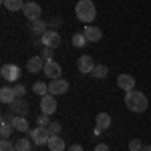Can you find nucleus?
I'll return each mask as SVG.
<instances>
[{"instance_id": "nucleus-1", "label": "nucleus", "mask_w": 151, "mask_h": 151, "mask_svg": "<svg viewBox=\"0 0 151 151\" xmlns=\"http://www.w3.org/2000/svg\"><path fill=\"white\" fill-rule=\"evenodd\" d=\"M125 105H127L129 111H133V113H143V111H147V97L137 91V89H133V91H127L125 93Z\"/></svg>"}, {"instance_id": "nucleus-2", "label": "nucleus", "mask_w": 151, "mask_h": 151, "mask_svg": "<svg viewBox=\"0 0 151 151\" xmlns=\"http://www.w3.org/2000/svg\"><path fill=\"white\" fill-rule=\"evenodd\" d=\"M75 14H77V18L85 24L93 22L95 16H97V8H95L93 0H79L77 6H75Z\"/></svg>"}, {"instance_id": "nucleus-3", "label": "nucleus", "mask_w": 151, "mask_h": 151, "mask_svg": "<svg viewBox=\"0 0 151 151\" xmlns=\"http://www.w3.org/2000/svg\"><path fill=\"white\" fill-rule=\"evenodd\" d=\"M48 139H50V133H48V127H45V125H38L30 131V141L35 145H45V143H48Z\"/></svg>"}, {"instance_id": "nucleus-4", "label": "nucleus", "mask_w": 151, "mask_h": 151, "mask_svg": "<svg viewBox=\"0 0 151 151\" xmlns=\"http://www.w3.org/2000/svg\"><path fill=\"white\" fill-rule=\"evenodd\" d=\"M0 77L4 79V81L8 83H16L20 79V69H18V65H2V69H0Z\"/></svg>"}, {"instance_id": "nucleus-5", "label": "nucleus", "mask_w": 151, "mask_h": 151, "mask_svg": "<svg viewBox=\"0 0 151 151\" xmlns=\"http://www.w3.org/2000/svg\"><path fill=\"white\" fill-rule=\"evenodd\" d=\"M42 70H45V77H48L50 81H55V79H60V77H63V69H60V65H58L57 60H47Z\"/></svg>"}, {"instance_id": "nucleus-6", "label": "nucleus", "mask_w": 151, "mask_h": 151, "mask_svg": "<svg viewBox=\"0 0 151 151\" xmlns=\"http://www.w3.org/2000/svg\"><path fill=\"white\" fill-rule=\"evenodd\" d=\"M40 12H42V8H40V4L38 2H26L22 8V14L32 22V20H38L40 18Z\"/></svg>"}, {"instance_id": "nucleus-7", "label": "nucleus", "mask_w": 151, "mask_h": 151, "mask_svg": "<svg viewBox=\"0 0 151 151\" xmlns=\"http://www.w3.org/2000/svg\"><path fill=\"white\" fill-rule=\"evenodd\" d=\"M40 111L45 113V115H52L55 111H57V99H55V95H45V97H40Z\"/></svg>"}, {"instance_id": "nucleus-8", "label": "nucleus", "mask_w": 151, "mask_h": 151, "mask_svg": "<svg viewBox=\"0 0 151 151\" xmlns=\"http://www.w3.org/2000/svg\"><path fill=\"white\" fill-rule=\"evenodd\" d=\"M40 40H42V47H48V48L60 47V35L57 30H47L45 35L40 36Z\"/></svg>"}, {"instance_id": "nucleus-9", "label": "nucleus", "mask_w": 151, "mask_h": 151, "mask_svg": "<svg viewBox=\"0 0 151 151\" xmlns=\"http://www.w3.org/2000/svg\"><path fill=\"white\" fill-rule=\"evenodd\" d=\"M69 91V83L65 81V79H55V81H50L48 83V93L50 95H65Z\"/></svg>"}, {"instance_id": "nucleus-10", "label": "nucleus", "mask_w": 151, "mask_h": 151, "mask_svg": "<svg viewBox=\"0 0 151 151\" xmlns=\"http://www.w3.org/2000/svg\"><path fill=\"white\" fill-rule=\"evenodd\" d=\"M83 35L87 36L89 42H99V40L103 38V30L97 28V26H93V24H87V26L83 28Z\"/></svg>"}, {"instance_id": "nucleus-11", "label": "nucleus", "mask_w": 151, "mask_h": 151, "mask_svg": "<svg viewBox=\"0 0 151 151\" xmlns=\"http://www.w3.org/2000/svg\"><path fill=\"white\" fill-rule=\"evenodd\" d=\"M77 67H79V70H81L83 75H89V73H93V69L97 65L93 63V57L83 55V57H79V60H77Z\"/></svg>"}, {"instance_id": "nucleus-12", "label": "nucleus", "mask_w": 151, "mask_h": 151, "mask_svg": "<svg viewBox=\"0 0 151 151\" xmlns=\"http://www.w3.org/2000/svg\"><path fill=\"white\" fill-rule=\"evenodd\" d=\"M117 87H119V89H123L125 93H127V91H133V89H135V77L125 75V73H123V75H119V77H117Z\"/></svg>"}, {"instance_id": "nucleus-13", "label": "nucleus", "mask_w": 151, "mask_h": 151, "mask_svg": "<svg viewBox=\"0 0 151 151\" xmlns=\"http://www.w3.org/2000/svg\"><path fill=\"white\" fill-rule=\"evenodd\" d=\"M10 109H12L14 115H20V117H26L28 111H30V107H28V103H26L24 99H16V101L10 105Z\"/></svg>"}, {"instance_id": "nucleus-14", "label": "nucleus", "mask_w": 151, "mask_h": 151, "mask_svg": "<svg viewBox=\"0 0 151 151\" xmlns=\"http://www.w3.org/2000/svg\"><path fill=\"white\" fill-rule=\"evenodd\" d=\"M47 147L50 151H67L69 147H67V143L60 139V135H50V139H48Z\"/></svg>"}, {"instance_id": "nucleus-15", "label": "nucleus", "mask_w": 151, "mask_h": 151, "mask_svg": "<svg viewBox=\"0 0 151 151\" xmlns=\"http://www.w3.org/2000/svg\"><path fill=\"white\" fill-rule=\"evenodd\" d=\"M26 69H28V73H40V70L45 69V58H42V57H32V58H28Z\"/></svg>"}, {"instance_id": "nucleus-16", "label": "nucleus", "mask_w": 151, "mask_h": 151, "mask_svg": "<svg viewBox=\"0 0 151 151\" xmlns=\"http://www.w3.org/2000/svg\"><path fill=\"white\" fill-rule=\"evenodd\" d=\"M0 101L4 105H12L16 101V95L12 91V87H2V89H0Z\"/></svg>"}, {"instance_id": "nucleus-17", "label": "nucleus", "mask_w": 151, "mask_h": 151, "mask_svg": "<svg viewBox=\"0 0 151 151\" xmlns=\"http://www.w3.org/2000/svg\"><path fill=\"white\" fill-rule=\"evenodd\" d=\"M95 125H97L95 129H99V131H107V129L111 127V117H109V113H99Z\"/></svg>"}, {"instance_id": "nucleus-18", "label": "nucleus", "mask_w": 151, "mask_h": 151, "mask_svg": "<svg viewBox=\"0 0 151 151\" xmlns=\"http://www.w3.org/2000/svg\"><path fill=\"white\" fill-rule=\"evenodd\" d=\"M45 28H48V26H47V22H45L42 18H38V20H32V22H30V32L36 35V36H42V35H45V32H47Z\"/></svg>"}, {"instance_id": "nucleus-19", "label": "nucleus", "mask_w": 151, "mask_h": 151, "mask_svg": "<svg viewBox=\"0 0 151 151\" xmlns=\"http://www.w3.org/2000/svg\"><path fill=\"white\" fill-rule=\"evenodd\" d=\"M12 127L16 129V131H20V133L28 131V121H26V117L14 115V117H12Z\"/></svg>"}, {"instance_id": "nucleus-20", "label": "nucleus", "mask_w": 151, "mask_h": 151, "mask_svg": "<svg viewBox=\"0 0 151 151\" xmlns=\"http://www.w3.org/2000/svg\"><path fill=\"white\" fill-rule=\"evenodd\" d=\"M2 4H4V8L6 10H10V12H18V10H22L24 8V0H2Z\"/></svg>"}, {"instance_id": "nucleus-21", "label": "nucleus", "mask_w": 151, "mask_h": 151, "mask_svg": "<svg viewBox=\"0 0 151 151\" xmlns=\"http://www.w3.org/2000/svg\"><path fill=\"white\" fill-rule=\"evenodd\" d=\"M32 93H36L38 97H45V95H48V85H45L42 81H36L32 85Z\"/></svg>"}, {"instance_id": "nucleus-22", "label": "nucleus", "mask_w": 151, "mask_h": 151, "mask_svg": "<svg viewBox=\"0 0 151 151\" xmlns=\"http://www.w3.org/2000/svg\"><path fill=\"white\" fill-rule=\"evenodd\" d=\"M107 73H109V69H107L105 65H97L91 75H93L95 79H105V77H107Z\"/></svg>"}, {"instance_id": "nucleus-23", "label": "nucleus", "mask_w": 151, "mask_h": 151, "mask_svg": "<svg viewBox=\"0 0 151 151\" xmlns=\"http://www.w3.org/2000/svg\"><path fill=\"white\" fill-rule=\"evenodd\" d=\"M14 145H16V151H32V141L28 139H18Z\"/></svg>"}, {"instance_id": "nucleus-24", "label": "nucleus", "mask_w": 151, "mask_h": 151, "mask_svg": "<svg viewBox=\"0 0 151 151\" xmlns=\"http://www.w3.org/2000/svg\"><path fill=\"white\" fill-rule=\"evenodd\" d=\"M12 123H8V121H2V125H0V135H2V139H8L12 133Z\"/></svg>"}, {"instance_id": "nucleus-25", "label": "nucleus", "mask_w": 151, "mask_h": 151, "mask_svg": "<svg viewBox=\"0 0 151 151\" xmlns=\"http://www.w3.org/2000/svg\"><path fill=\"white\" fill-rule=\"evenodd\" d=\"M87 42H89V40H87V36L83 35V32H77V35L73 36V45H75L77 48H83Z\"/></svg>"}, {"instance_id": "nucleus-26", "label": "nucleus", "mask_w": 151, "mask_h": 151, "mask_svg": "<svg viewBox=\"0 0 151 151\" xmlns=\"http://www.w3.org/2000/svg\"><path fill=\"white\" fill-rule=\"evenodd\" d=\"M12 91H14V95H16V99H24V95H26V87L18 83V85L12 87Z\"/></svg>"}, {"instance_id": "nucleus-27", "label": "nucleus", "mask_w": 151, "mask_h": 151, "mask_svg": "<svg viewBox=\"0 0 151 151\" xmlns=\"http://www.w3.org/2000/svg\"><path fill=\"white\" fill-rule=\"evenodd\" d=\"M48 133L50 135H60V129H63V125L60 123H57V121H52V123H48Z\"/></svg>"}, {"instance_id": "nucleus-28", "label": "nucleus", "mask_w": 151, "mask_h": 151, "mask_svg": "<svg viewBox=\"0 0 151 151\" xmlns=\"http://www.w3.org/2000/svg\"><path fill=\"white\" fill-rule=\"evenodd\" d=\"M40 57L45 58V60H52V57H55V48L42 47V52H40Z\"/></svg>"}, {"instance_id": "nucleus-29", "label": "nucleus", "mask_w": 151, "mask_h": 151, "mask_svg": "<svg viewBox=\"0 0 151 151\" xmlns=\"http://www.w3.org/2000/svg\"><path fill=\"white\" fill-rule=\"evenodd\" d=\"M0 151H16V145H12L8 139H2V143H0Z\"/></svg>"}, {"instance_id": "nucleus-30", "label": "nucleus", "mask_w": 151, "mask_h": 151, "mask_svg": "<svg viewBox=\"0 0 151 151\" xmlns=\"http://www.w3.org/2000/svg\"><path fill=\"white\" fill-rule=\"evenodd\" d=\"M143 149V145H141L139 139H131L129 141V151H141Z\"/></svg>"}, {"instance_id": "nucleus-31", "label": "nucleus", "mask_w": 151, "mask_h": 151, "mask_svg": "<svg viewBox=\"0 0 151 151\" xmlns=\"http://www.w3.org/2000/svg\"><path fill=\"white\" fill-rule=\"evenodd\" d=\"M48 123H50V115H45V113H42V115L38 117V125H45V127H47Z\"/></svg>"}, {"instance_id": "nucleus-32", "label": "nucleus", "mask_w": 151, "mask_h": 151, "mask_svg": "<svg viewBox=\"0 0 151 151\" xmlns=\"http://www.w3.org/2000/svg\"><path fill=\"white\" fill-rule=\"evenodd\" d=\"M95 151H109V145H107V143H99V145L95 147Z\"/></svg>"}, {"instance_id": "nucleus-33", "label": "nucleus", "mask_w": 151, "mask_h": 151, "mask_svg": "<svg viewBox=\"0 0 151 151\" xmlns=\"http://www.w3.org/2000/svg\"><path fill=\"white\" fill-rule=\"evenodd\" d=\"M67 151H83V145H79V143H75V145H70Z\"/></svg>"}, {"instance_id": "nucleus-34", "label": "nucleus", "mask_w": 151, "mask_h": 151, "mask_svg": "<svg viewBox=\"0 0 151 151\" xmlns=\"http://www.w3.org/2000/svg\"><path fill=\"white\" fill-rule=\"evenodd\" d=\"M141 151H151V145H143V149Z\"/></svg>"}]
</instances>
